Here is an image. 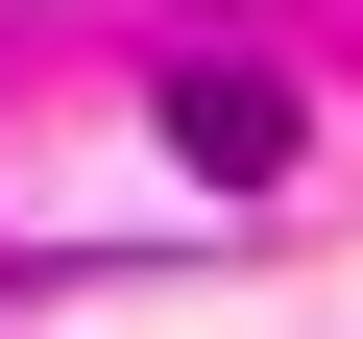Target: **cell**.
Returning a JSON list of instances; mask_svg holds the SVG:
<instances>
[{"mask_svg": "<svg viewBox=\"0 0 363 339\" xmlns=\"http://www.w3.org/2000/svg\"><path fill=\"white\" fill-rule=\"evenodd\" d=\"M169 145H194L218 194H291V145H315V97H291L267 49H194V73H169Z\"/></svg>", "mask_w": 363, "mask_h": 339, "instance_id": "6da1fadb", "label": "cell"}]
</instances>
